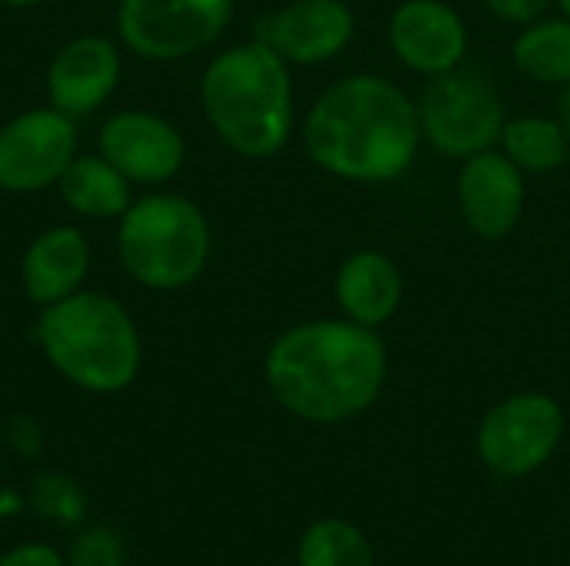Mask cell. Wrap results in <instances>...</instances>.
<instances>
[{
  "mask_svg": "<svg viewBox=\"0 0 570 566\" xmlns=\"http://www.w3.org/2000/svg\"><path fill=\"white\" fill-rule=\"evenodd\" d=\"M230 13L234 0H120L117 30L147 60H180L214 43Z\"/></svg>",
  "mask_w": 570,
  "mask_h": 566,
  "instance_id": "ba28073f",
  "label": "cell"
},
{
  "mask_svg": "<svg viewBox=\"0 0 570 566\" xmlns=\"http://www.w3.org/2000/svg\"><path fill=\"white\" fill-rule=\"evenodd\" d=\"M3 3H10V7H37L43 0H3Z\"/></svg>",
  "mask_w": 570,
  "mask_h": 566,
  "instance_id": "4316f807",
  "label": "cell"
},
{
  "mask_svg": "<svg viewBox=\"0 0 570 566\" xmlns=\"http://www.w3.org/2000/svg\"><path fill=\"white\" fill-rule=\"evenodd\" d=\"M514 67L534 80V83H551L564 87L570 83V20L568 17H541L528 23L514 47H511Z\"/></svg>",
  "mask_w": 570,
  "mask_h": 566,
  "instance_id": "ac0fdd59",
  "label": "cell"
},
{
  "mask_svg": "<svg viewBox=\"0 0 570 566\" xmlns=\"http://www.w3.org/2000/svg\"><path fill=\"white\" fill-rule=\"evenodd\" d=\"M394 57L414 73L441 77L468 57V23L444 0H404L387 23Z\"/></svg>",
  "mask_w": 570,
  "mask_h": 566,
  "instance_id": "30bf717a",
  "label": "cell"
},
{
  "mask_svg": "<svg viewBox=\"0 0 570 566\" xmlns=\"http://www.w3.org/2000/svg\"><path fill=\"white\" fill-rule=\"evenodd\" d=\"M67 566H127L124 537L114 527H87L67 550Z\"/></svg>",
  "mask_w": 570,
  "mask_h": 566,
  "instance_id": "7402d4cb",
  "label": "cell"
},
{
  "mask_svg": "<svg viewBox=\"0 0 570 566\" xmlns=\"http://www.w3.org/2000/svg\"><path fill=\"white\" fill-rule=\"evenodd\" d=\"M57 183L63 203L90 220L124 217L130 207V180L107 157H73Z\"/></svg>",
  "mask_w": 570,
  "mask_h": 566,
  "instance_id": "e0dca14e",
  "label": "cell"
},
{
  "mask_svg": "<svg viewBox=\"0 0 570 566\" xmlns=\"http://www.w3.org/2000/svg\"><path fill=\"white\" fill-rule=\"evenodd\" d=\"M30 507L37 517L57 524V527H77L87 517V494L77 480L63 477V474H37L30 484Z\"/></svg>",
  "mask_w": 570,
  "mask_h": 566,
  "instance_id": "44dd1931",
  "label": "cell"
},
{
  "mask_svg": "<svg viewBox=\"0 0 570 566\" xmlns=\"http://www.w3.org/2000/svg\"><path fill=\"white\" fill-rule=\"evenodd\" d=\"M120 80V53L107 37L87 33L70 40L47 70L50 103L70 117L97 110Z\"/></svg>",
  "mask_w": 570,
  "mask_h": 566,
  "instance_id": "5bb4252c",
  "label": "cell"
},
{
  "mask_svg": "<svg viewBox=\"0 0 570 566\" xmlns=\"http://www.w3.org/2000/svg\"><path fill=\"white\" fill-rule=\"evenodd\" d=\"M47 360L80 390L117 394L140 370V337L130 314L104 294H70L37 320Z\"/></svg>",
  "mask_w": 570,
  "mask_h": 566,
  "instance_id": "277c9868",
  "label": "cell"
},
{
  "mask_svg": "<svg viewBox=\"0 0 570 566\" xmlns=\"http://www.w3.org/2000/svg\"><path fill=\"white\" fill-rule=\"evenodd\" d=\"M10 447L20 457L33 460L40 454V430H37V424L33 420H13L10 424Z\"/></svg>",
  "mask_w": 570,
  "mask_h": 566,
  "instance_id": "d4e9b609",
  "label": "cell"
},
{
  "mask_svg": "<svg viewBox=\"0 0 570 566\" xmlns=\"http://www.w3.org/2000/svg\"><path fill=\"white\" fill-rule=\"evenodd\" d=\"M334 297L347 320L377 330L404 300V274L387 254L357 250L341 264L334 277Z\"/></svg>",
  "mask_w": 570,
  "mask_h": 566,
  "instance_id": "9a60e30c",
  "label": "cell"
},
{
  "mask_svg": "<svg viewBox=\"0 0 570 566\" xmlns=\"http://www.w3.org/2000/svg\"><path fill=\"white\" fill-rule=\"evenodd\" d=\"M200 103L217 137L240 157H274L294 127L287 60L264 40L224 50L200 80Z\"/></svg>",
  "mask_w": 570,
  "mask_h": 566,
  "instance_id": "3957f363",
  "label": "cell"
},
{
  "mask_svg": "<svg viewBox=\"0 0 570 566\" xmlns=\"http://www.w3.org/2000/svg\"><path fill=\"white\" fill-rule=\"evenodd\" d=\"M77 157L73 117L63 110H27L0 130V190L33 193L63 177Z\"/></svg>",
  "mask_w": 570,
  "mask_h": 566,
  "instance_id": "9c48e42d",
  "label": "cell"
},
{
  "mask_svg": "<svg viewBox=\"0 0 570 566\" xmlns=\"http://www.w3.org/2000/svg\"><path fill=\"white\" fill-rule=\"evenodd\" d=\"M357 20L344 0H291L267 20H261V37L287 63H327L354 40Z\"/></svg>",
  "mask_w": 570,
  "mask_h": 566,
  "instance_id": "7c38bea8",
  "label": "cell"
},
{
  "mask_svg": "<svg viewBox=\"0 0 570 566\" xmlns=\"http://www.w3.org/2000/svg\"><path fill=\"white\" fill-rule=\"evenodd\" d=\"M558 7L564 10V17H568V20H570V0H558Z\"/></svg>",
  "mask_w": 570,
  "mask_h": 566,
  "instance_id": "83f0119b",
  "label": "cell"
},
{
  "mask_svg": "<svg viewBox=\"0 0 570 566\" xmlns=\"http://www.w3.org/2000/svg\"><path fill=\"white\" fill-rule=\"evenodd\" d=\"M117 250L137 284L180 290L194 284L210 260V224L187 197L154 193L124 210Z\"/></svg>",
  "mask_w": 570,
  "mask_h": 566,
  "instance_id": "5b68a950",
  "label": "cell"
},
{
  "mask_svg": "<svg viewBox=\"0 0 570 566\" xmlns=\"http://www.w3.org/2000/svg\"><path fill=\"white\" fill-rule=\"evenodd\" d=\"M90 267L87 237L77 227L43 230L23 254V290L33 304L50 307L83 284Z\"/></svg>",
  "mask_w": 570,
  "mask_h": 566,
  "instance_id": "2e32d148",
  "label": "cell"
},
{
  "mask_svg": "<svg viewBox=\"0 0 570 566\" xmlns=\"http://www.w3.org/2000/svg\"><path fill=\"white\" fill-rule=\"evenodd\" d=\"M0 566H67V560L47 544H20L0 557Z\"/></svg>",
  "mask_w": 570,
  "mask_h": 566,
  "instance_id": "cb8c5ba5",
  "label": "cell"
},
{
  "mask_svg": "<svg viewBox=\"0 0 570 566\" xmlns=\"http://www.w3.org/2000/svg\"><path fill=\"white\" fill-rule=\"evenodd\" d=\"M568 430L564 407L551 394L524 390L494 404L478 427V457L501 480L538 474L561 447Z\"/></svg>",
  "mask_w": 570,
  "mask_h": 566,
  "instance_id": "8992f818",
  "label": "cell"
},
{
  "mask_svg": "<svg viewBox=\"0 0 570 566\" xmlns=\"http://www.w3.org/2000/svg\"><path fill=\"white\" fill-rule=\"evenodd\" d=\"M297 566H374V547L357 524L324 517L301 534Z\"/></svg>",
  "mask_w": 570,
  "mask_h": 566,
  "instance_id": "ffe728a7",
  "label": "cell"
},
{
  "mask_svg": "<svg viewBox=\"0 0 570 566\" xmlns=\"http://www.w3.org/2000/svg\"><path fill=\"white\" fill-rule=\"evenodd\" d=\"M501 147L521 173H554L568 163L570 140L561 120L518 117L501 130Z\"/></svg>",
  "mask_w": 570,
  "mask_h": 566,
  "instance_id": "d6986e66",
  "label": "cell"
},
{
  "mask_svg": "<svg viewBox=\"0 0 570 566\" xmlns=\"http://www.w3.org/2000/svg\"><path fill=\"white\" fill-rule=\"evenodd\" d=\"M421 117L387 77L354 73L331 83L304 120V150L331 177L354 183L397 180L417 157Z\"/></svg>",
  "mask_w": 570,
  "mask_h": 566,
  "instance_id": "7a4b0ae2",
  "label": "cell"
},
{
  "mask_svg": "<svg viewBox=\"0 0 570 566\" xmlns=\"http://www.w3.org/2000/svg\"><path fill=\"white\" fill-rule=\"evenodd\" d=\"M458 203L481 240H504L524 214V173L504 150H481L458 173Z\"/></svg>",
  "mask_w": 570,
  "mask_h": 566,
  "instance_id": "8fae6325",
  "label": "cell"
},
{
  "mask_svg": "<svg viewBox=\"0 0 570 566\" xmlns=\"http://www.w3.org/2000/svg\"><path fill=\"white\" fill-rule=\"evenodd\" d=\"M100 157H107L127 180L164 183L184 163V137L157 113L127 110L100 127Z\"/></svg>",
  "mask_w": 570,
  "mask_h": 566,
  "instance_id": "4fadbf2b",
  "label": "cell"
},
{
  "mask_svg": "<svg viewBox=\"0 0 570 566\" xmlns=\"http://www.w3.org/2000/svg\"><path fill=\"white\" fill-rule=\"evenodd\" d=\"M558 120L564 123L570 140V83H564V93H561V117H558Z\"/></svg>",
  "mask_w": 570,
  "mask_h": 566,
  "instance_id": "484cf974",
  "label": "cell"
},
{
  "mask_svg": "<svg viewBox=\"0 0 570 566\" xmlns=\"http://www.w3.org/2000/svg\"><path fill=\"white\" fill-rule=\"evenodd\" d=\"M417 117L421 137L444 157L458 160L491 150L508 123L504 100L498 97L494 83L468 67L434 77L421 97Z\"/></svg>",
  "mask_w": 570,
  "mask_h": 566,
  "instance_id": "52a82bcc",
  "label": "cell"
},
{
  "mask_svg": "<svg viewBox=\"0 0 570 566\" xmlns=\"http://www.w3.org/2000/svg\"><path fill=\"white\" fill-rule=\"evenodd\" d=\"M264 377L287 414L334 427L377 404L387 380V350L377 330L347 317L307 320L271 344Z\"/></svg>",
  "mask_w": 570,
  "mask_h": 566,
  "instance_id": "6da1fadb",
  "label": "cell"
},
{
  "mask_svg": "<svg viewBox=\"0 0 570 566\" xmlns=\"http://www.w3.org/2000/svg\"><path fill=\"white\" fill-rule=\"evenodd\" d=\"M494 17H501L504 23H518V27H528L534 20L544 17L548 3L551 0H481Z\"/></svg>",
  "mask_w": 570,
  "mask_h": 566,
  "instance_id": "603a6c76",
  "label": "cell"
}]
</instances>
